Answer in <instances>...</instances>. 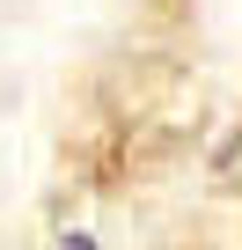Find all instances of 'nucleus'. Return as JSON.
Here are the masks:
<instances>
[{
	"label": "nucleus",
	"mask_w": 242,
	"mask_h": 250,
	"mask_svg": "<svg viewBox=\"0 0 242 250\" xmlns=\"http://www.w3.org/2000/svg\"><path fill=\"white\" fill-rule=\"evenodd\" d=\"M59 250H95V243H88V235H66V243H59Z\"/></svg>",
	"instance_id": "f257e3e1"
}]
</instances>
